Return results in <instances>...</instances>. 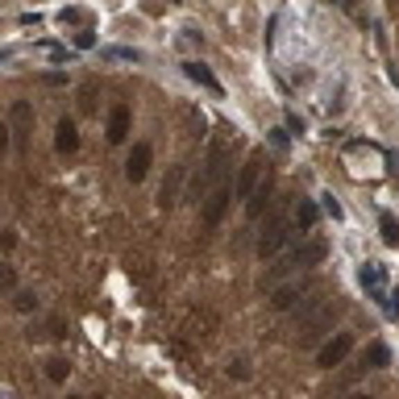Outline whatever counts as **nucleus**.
<instances>
[{"label": "nucleus", "mask_w": 399, "mask_h": 399, "mask_svg": "<svg viewBox=\"0 0 399 399\" xmlns=\"http://www.w3.org/2000/svg\"><path fill=\"white\" fill-rule=\"evenodd\" d=\"M287 200H291V196H283V204L271 212V221H266V229H262V237H258V258H262V262H266V258H279L283 246L296 237V229H291V221H287Z\"/></svg>", "instance_id": "f03ea898"}, {"label": "nucleus", "mask_w": 399, "mask_h": 399, "mask_svg": "<svg viewBox=\"0 0 399 399\" xmlns=\"http://www.w3.org/2000/svg\"><path fill=\"white\" fill-rule=\"evenodd\" d=\"M37 304H42V300H37L33 291H12V308H17V312H37Z\"/></svg>", "instance_id": "4be33fe9"}, {"label": "nucleus", "mask_w": 399, "mask_h": 399, "mask_svg": "<svg viewBox=\"0 0 399 399\" xmlns=\"http://www.w3.org/2000/svg\"><path fill=\"white\" fill-rule=\"evenodd\" d=\"M179 183H183V167H171L167 179H162V192H158V204H162V208L179 204Z\"/></svg>", "instance_id": "f3484780"}, {"label": "nucleus", "mask_w": 399, "mask_h": 399, "mask_svg": "<svg viewBox=\"0 0 399 399\" xmlns=\"http://www.w3.org/2000/svg\"><path fill=\"white\" fill-rule=\"evenodd\" d=\"M316 221H321V208H316L312 200H300V208L291 212V229H296V233H312Z\"/></svg>", "instance_id": "dca6fc26"}, {"label": "nucleus", "mask_w": 399, "mask_h": 399, "mask_svg": "<svg viewBox=\"0 0 399 399\" xmlns=\"http://www.w3.org/2000/svg\"><path fill=\"white\" fill-rule=\"evenodd\" d=\"M225 162H229V146H225V142H212V146H208V158H204V171H200V179H196L192 192L204 196L212 183H221V179H225Z\"/></svg>", "instance_id": "20e7f679"}, {"label": "nucleus", "mask_w": 399, "mask_h": 399, "mask_svg": "<svg viewBox=\"0 0 399 399\" xmlns=\"http://www.w3.org/2000/svg\"><path fill=\"white\" fill-rule=\"evenodd\" d=\"M325 258H329V241H325V237H308V241L291 246L283 258H275V266H266V287L275 291L287 275H300V271H308V266H321Z\"/></svg>", "instance_id": "f257e3e1"}, {"label": "nucleus", "mask_w": 399, "mask_h": 399, "mask_svg": "<svg viewBox=\"0 0 399 399\" xmlns=\"http://www.w3.org/2000/svg\"><path fill=\"white\" fill-rule=\"evenodd\" d=\"M379 229H383V241H387V246H399V225H396V217H391V212H383V217H379Z\"/></svg>", "instance_id": "412c9836"}, {"label": "nucleus", "mask_w": 399, "mask_h": 399, "mask_svg": "<svg viewBox=\"0 0 399 399\" xmlns=\"http://www.w3.org/2000/svg\"><path fill=\"white\" fill-rule=\"evenodd\" d=\"M262 167H266V150H250V158L241 162L237 183H233V196H237V200H250V196H254V187L262 183Z\"/></svg>", "instance_id": "39448f33"}, {"label": "nucleus", "mask_w": 399, "mask_h": 399, "mask_svg": "<svg viewBox=\"0 0 399 399\" xmlns=\"http://www.w3.org/2000/svg\"><path fill=\"white\" fill-rule=\"evenodd\" d=\"M8 117H12V125H8V129H12V133H17V137L25 142V133L33 129V108H29V100H12Z\"/></svg>", "instance_id": "2eb2a0df"}, {"label": "nucleus", "mask_w": 399, "mask_h": 399, "mask_svg": "<svg viewBox=\"0 0 399 399\" xmlns=\"http://www.w3.org/2000/svg\"><path fill=\"white\" fill-rule=\"evenodd\" d=\"M83 17H87L83 8H58V25H79Z\"/></svg>", "instance_id": "a878e982"}, {"label": "nucleus", "mask_w": 399, "mask_h": 399, "mask_svg": "<svg viewBox=\"0 0 399 399\" xmlns=\"http://www.w3.org/2000/svg\"><path fill=\"white\" fill-rule=\"evenodd\" d=\"M346 399H375V396H366V391H354V396H346Z\"/></svg>", "instance_id": "473e14b6"}, {"label": "nucleus", "mask_w": 399, "mask_h": 399, "mask_svg": "<svg viewBox=\"0 0 399 399\" xmlns=\"http://www.w3.org/2000/svg\"><path fill=\"white\" fill-rule=\"evenodd\" d=\"M337 316H341V304H337V300H333V304H325L321 312H308V325H304V333H300V341L308 346V341H316V337H325V333L333 329V321H337ZM329 337H333V333H329Z\"/></svg>", "instance_id": "6e6552de"}, {"label": "nucleus", "mask_w": 399, "mask_h": 399, "mask_svg": "<svg viewBox=\"0 0 399 399\" xmlns=\"http://www.w3.org/2000/svg\"><path fill=\"white\" fill-rule=\"evenodd\" d=\"M271 142H275L279 150H287V129H271Z\"/></svg>", "instance_id": "2f4dec72"}, {"label": "nucleus", "mask_w": 399, "mask_h": 399, "mask_svg": "<svg viewBox=\"0 0 399 399\" xmlns=\"http://www.w3.org/2000/svg\"><path fill=\"white\" fill-rule=\"evenodd\" d=\"M8 133H12V129L0 121V158H4V154H8V146H12V137H8Z\"/></svg>", "instance_id": "7c9ffc66"}, {"label": "nucleus", "mask_w": 399, "mask_h": 399, "mask_svg": "<svg viewBox=\"0 0 399 399\" xmlns=\"http://www.w3.org/2000/svg\"><path fill=\"white\" fill-rule=\"evenodd\" d=\"M67 399H83V396H67Z\"/></svg>", "instance_id": "72a5a7b5"}, {"label": "nucleus", "mask_w": 399, "mask_h": 399, "mask_svg": "<svg viewBox=\"0 0 399 399\" xmlns=\"http://www.w3.org/2000/svg\"><path fill=\"white\" fill-rule=\"evenodd\" d=\"M0 250H4V254L17 250V233H12V229H0Z\"/></svg>", "instance_id": "c85d7f7f"}, {"label": "nucleus", "mask_w": 399, "mask_h": 399, "mask_svg": "<svg viewBox=\"0 0 399 399\" xmlns=\"http://www.w3.org/2000/svg\"><path fill=\"white\" fill-rule=\"evenodd\" d=\"M179 67H183V75H187L192 83H200L204 92H212V96H221V92H225V87H221V79H217L200 58H187V62H179Z\"/></svg>", "instance_id": "9b49d317"}, {"label": "nucleus", "mask_w": 399, "mask_h": 399, "mask_svg": "<svg viewBox=\"0 0 399 399\" xmlns=\"http://www.w3.org/2000/svg\"><path fill=\"white\" fill-rule=\"evenodd\" d=\"M100 58H104V62H142L146 54H142L137 46H104Z\"/></svg>", "instance_id": "6ab92c4d"}, {"label": "nucleus", "mask_w": 399, "mask_h": 399, "mask_svg": "<svg viewBox=\"0 0 399 399\" xmlns=\"http://www.w3.org/2000/svg\"><path fill=\"white\" fill-rule=\"evenodd\" d=\"M150 162H154V146H150V142H133V150H129V158H125V179H129V183H142V179L150 175Z\"/></svg>", "instance_id": "9d476101"}, {"label": "nucleus", "mask_w": 399, "mask_h": 399, "mask_svg": "<svg viewBox=\"0 0 399 399\" xmlns=\"http://www.w3.org/2000/svg\"><path fill=\"white\" fill-rule=\"evenodd\" d=\"M383 316H387V321H399V287H387V296H383Z\"/></svg>", "instance_id": "5701e85b"}, {"label": "nucleus", "mask_w": 399, "mask_h": 399, "mask_svg": "<svg viewBox=\"0 0 399 399\" xmlns=\"http://www.w3.org/2000/svg\"><path fill=\"white\" fill-rule=\"evenodd\" d=\"M350 350H354V333H333V337L316 350V366H321V371H333V366H341V362L350 358Z\"/></svg>", "instance_id": "0eeeda50"}, {"label": "nucleus", "mask_w": 399, "mask_h": 399, "mask_svg": "<svg viewBox=\"0 0 399 399\" xmlns=\"http://www.w3.org/2000/svg\"><path fill=\"white\" fill-rule=\"evenodd\" d=\"M287 133H304V117L300 112H287Z\"/></svg>", "instance_id": "c756f323"}, {"label": "nucleus", "mask_w": 399, "mask_h": 399, "mask_svg": "<svg viewBox=\"0 0 399 399\" xmlns=\"http://www.w3.org/2000/svg\"><path fill=\"white\" fill-rule=\"evenodd\" d=\"M92 46H96V33L92 29H79L75 33V50H92Z\"/></svg>", "instance_id": "cd10ccee"}, {"label": "nucleus", "mask_w": 399, "mask_h": 399, "mask_svg": "<svg viewBox=\"0 0 399 399\" xmlns=\"http://www.w3.org/2000/svg\"><path fill=\"white\" fill-rule=\"evenodd\" d=\"M67 375H71V362H67V358H50V362H46V379H50L54 387H62Z\"/></svg>", "instance_id": "aec40b11"}, {"label": "nucleus", "mask_w": 399, "mask_h": 399, "mask_svg": "<svg viewBox=\"0 0 399 399\" xmlns=\"http://www.w3.org/2000/svg\"><path fill=\"white\" fill-rule=\"evenodd\" d=\"M362 366H366V371H383V366H391V350H387V341H371Z\"/></svg>", "instance_id": "a211bd4d"}, {"label": "nucleus", "mask_w": 399, "mask_h": 399, "mask_svg": "<svg viewBox=\"0 0 399 399\" xmlns=\"http://www.w3.org/2000/svg\"><path fill=\"white\" fill-rule=\"evenodd\" d=\"M229 379L246 383V379H250V362H246V358H233V362H229Z\"/></svg>", "instance_id": "393cba45"}, {"label": "nucleus", "mask_w": 399, "mask_h": 399, "mask_svg": "<svg viewBox=\"0 0 399 399\" xmlns=\"http://www.w3.org/2000/svg\"><path fill=\"white\" fill-rule=\"evenodd\" d=\"M271 192H275V179L266 175V179L254 187V196L246 200V217H250V221H262V212H266V204H271Z\"/></svg>", "instance_id": "4468645a"}, {"label": "nucleus", "mask_w": 399, "mask_h": 399, "mask_svg": "<svg viewBox=\"0 0 399 399\" xmlns=\"http://www.w3.org/2000/svg\"><path fill=\"white\" fill-rule=\"evenodd\" d=\"M54 150H58V154H75V150H79V125H75L71 117L58 121V129H54Z\"/></svg>", "instance_id": "ddd939ff"}, {"label": "nucleus", "mask_w": 399, "mask_h": 399, "mask_svg": "<svg viewBox=\"0 0 399 399\" xmlns=\"http://www.w3.org/2000/svg\"><path fill=\"white\" fill-rule=\"evenodd\" d=\"M229 204H233V183H229V179H221V183L204 196V225H208V229H217V225L225 221Z\"/></svg>", "instance_id": "423d86ee"}, {"label": "nucleus", "mask_w": 399, "mask_h": 399, "mask_svg": "<svg viewBox=\"0 0 399 399\" xmlns=\"http://www.w3.org/2000/svg\"><path fill=\"white\" fill-rule=\"evenodd\" d=\"M129 125H133L129 104H112V108H108V142H112V146L125 142V137H129Z\"/></svg>", "instance_id": "f8f14e48"}, {"label": "nucleus", "mask_w": 399, "mask_h": 399, "mask_svg": "<svg viewBox=\"0 0 399 399\" xmlns=\"http://www.w3.org/2000/svg\"><path fill=\"white\" fill-rule=\"evenodd\" d=\"M358 283H362V291H366L371 300H379V304H383V296H387V287H391L383 262H362V266H358Z\"/></svg>", "instance_id": "1a4fd4ad"}, {"label": "nucleus", "mask_w": 399, "mask_h": 399, "mask_svg": "<svg viewBox=\"0 0 399 399\" xmlns=\"http://www.w3.org/2000/svg\"><path fill=\"white\" fill-rule=\"evenodd\" d=\"M0 291H17V271L0 262Z\"/></svg>", "instance_id": "bb28decb"}, {"label": "nucleus", "mask_w": 399, "mask_h": 399, "mask_svg": "<svg viewBox=\"0 0 399 399\" xmlns=\"http://www.w3.org/2000/svg\"><path fill=\"white\" fill-rule=\"evenodd\" d=\"M312 291H316L312 279H304V283H300V279L279 283V287L271 291V308H275V312H300V316H308V312H312V300H308Z\"/></svg>", "instance_id": "7ed1b4c3"}, {"label": "nucleus", "mask_w": 399, "mask_h": 399, "mask_svg": "<svg viewBox=\"0 0 399 399\" xmlns=\"http://www.w3.org/2000/svg\"><path fill=\"white\" fill-rule=\"evenodd\" d=\"M321 212H329V217H333V221H341V217H346V212H341V204H337V196H333V192H325V196H321Z\"/></svg>", "instance_id": "b1692460"}]
</instances>
